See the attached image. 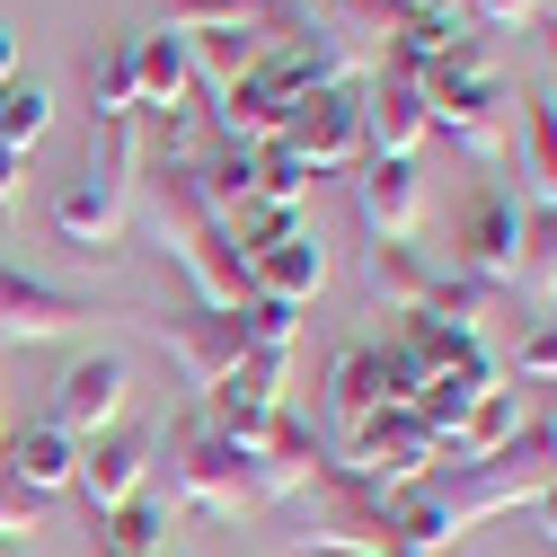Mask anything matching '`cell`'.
Wrapping results in <instances>:
<instances>
[{
    "mask_svg": "<svg viewBox=\"0 0 557 557\" xmlns=\"http://www.w3.org/2000/svg\"><path fill=\"white\" fill-rule=\"evenodd\" d=\"M248 293L284 301V310H310V301L327 293V248H319V231H301V239H284V248H265V257H248Z\"/></svg>",
    "mask_w": 557,
    "mask_h": 557,
    "instance_id": "cell-18",
    "label": "cell"
},
{
    "mask_svg": "<svg viewBox=\"0 0 557 557\" xmlns=\"http://www.w3.org/2000/svg\"><path fill=\"white\" fill-rule=\"evenodd\" d=\"M425 89V115H434V133L460 151V160H478V169H496L505 160V81L496 72H469V81H416Z\"/></svg>",
    "mask_w": 557,
    "mask_h": 557,
    "instance_id": "cell-6",
    "label": "cell"
},
{
    "mask_svg": "<svg viewBox=\"0 0 557 557\" xmlns=\"http://www.w3.org/2000/svg\"><path fill=\"white\" fill-rule=\"evenodd\" d=\"M389 18H434V10H460V0H381Z\"/></svg>",
    "mask_w": 557,
    "mask_h": 557,
    "instance_id": "cell-38",
    "label": "cell"
},
{
    "mask_svg": "<svg viewBox=\"0 0 557 557\" xmlns=\"http://www.w3.org/2000/svg\"><path fill=\"white\" fill-rule=\"evenodd\" d=\"M522 143H531V203H557V107H522Z\"/></svg>",
    "mask_w": 557,
    "mask_h": 557,
    "instance_id": "cell-31",
    "label": "cell"
},
{
    "mask_svg": "<svg viewBox=\"0 0 557 557\" xmlns=\"http://www.w3.org/2000/svg\"><path fill=\"white\" fill-rule=\"evenodd\" d=\"M213 107H222V133H231V151H265V143H284V115H293L301 98L284 89V72H274V62H257V72H248L239 89H222Z\"/></svg>",
    "mask_w": 557,
    "mask_h": 557,
    "instance_id": "cell-13",
    "label": "cell"
},
{
    "mask_svg": "<svg viewBox=\"0 0 557 557\" xmlns=\"http://www.w3.org/2000/svg\"><path fill=\"white\" fill-rule=\"evenodd\" d=\"M301 557H398L389 548V496L327 460L319 469V522L301 531Z\"/></svg>",
    "mask_w": 557,
    "mask_h": 557,
    "instance_id": "cell-3",
    "label": "cell"
},
{
    "mask_svg": "<svg viewBox=\"0 0 557 557\" xmlns=\"http://www.w3.org/2000/svg\"><path fill=\"white\" fill-rule=\"evenodd\" d=\"M531 522H540V540H548V548H557V478H548V486H540V505H531Z\"/></svg>",
    "mask_w": 557,
    "mask_h": 557,
    "instance_id": "cell-37",
    "label": "cell"
},
{
    "mask_svg": "<svg viewBox=\"0 0 557 557\" xmlns=\"http://www.w3.org/2000/svg\"><path fill=\"white\" fill-rule=\"evenodd\" d=\"M0 478H18L27 496H72V478H81V443L72 434H53V425H27L10 434V451H0Z\"/></svg>",
    "mask_w": 557,
    "mask_h": 557,
    "instance_id": "cell-19",
    "label": "cell"
},
{
    "mask_svg": "<svg viewBox=\"0 0 557 557\" xmlns=\"http://www.w3.org/2000/svg\"><path fill=\"white\" fill-rule=\"evenodd\" d=\"M169 513H177V505H160L151 486H143L133 505L98 513V540H107V557H169Z\"/></svg>",
    "mask_w": 557,
    "mask_h": 557,
    "instance_id": "cell-24",
    "label": "cell"
},
{
    "mask_svg": "<svg viewBox=\"0 0 557 557\" xmlns=\"http://www.w3.org/2000/svg\"><path fill=\"white\" fill-rule=\"evenodd\" d=\"M186 53H195V89L222 98V89H239L257 62L274 53V27H265V18H248V27H213V36H195Z\"/></svg>",
    "mask_w": 557,
    "mask_h": 557,
    "instance_id": "cell-21",
    "label": "cell"
},
{
    "mask_svg": "<svg viewBox=\"0 0 557 557\" xmlns=\"http://www.w3.org/2000/svg\"><path fill=\"white\" fill-rule=\"evenodd\" d=\"M89 319H98V301H89V293H62V284H45V274H27V265L0 257V336H10V345L81 336Z\"/></svg>",
    "mask_w": 557,
    "mask_h": 557,
    "instance_id": "cell-9",
    "label": "cell"
},
{
    "mask_svg": "<svg viewBox=\"0 0 557 557\" xmlns=\"http://www.w3.org/2000/svg\"><path fill=\"white\" fill-rule=\"evenodd\" d=\"M18 186H27V160H18V151H0V213L18 203Z\"/></svg>",
    "mask_w": 557,
    "mask_h": 557,
    "instance_id": "cell-36",
    "label": "cell"
},
{
    "mask_svg": "<svg viewBox=\"0 0 557 557\" xmlns=\"http://www.w3.org/2000/svg\"><path fill=\"white\" fill-rule=\"evenodd\" d=\"M425 133H434V115H425V89H416V81L389 72V81L363 89V143H372V160H416Z\"/></svg>",
    "mask_w": 557,
    "mask_h": 557,
    "instance_id": "cell-14",
    "label": "cell"
},
{
    "mask_svg": "<svg viewBox=\"0 0 557 557\" xmlns=\"http://www.w3.org/2000/svg\"><path fill=\"white\" fill-rule=\"evenodd\" d=\"M151 336L169 345V363H177L186 389H203V398H213L222 381H239V363H248V345H239V310H203V301H186V310H160Z\"/></svg>",
    "mask_w": 557,
    "mask_h": 557,
    "instance_id": "cell-7",
    "label": "cell"
},
{
    "mask_svg": "<svg viewBox=\"0 0 557 557\" xmlns=\"http://www.w3.org/2000/svg\"><path fill=\"white\" fill-rule=\"evenodd\" d=\"M0 451H10V425H0Z\"/></svg>",
    "mask_w": 557,
    "mask_h": 557,
    "instance_id": "cell-42",
    "label": "cell"
},
{
    "mask_svg": "<svg viewBox=\"0 0 557 557\" xmlns=\"http://www.w3.org/2000/svg\"><path fill=\"white\" fill-rule=\"evenodd\" d=\"M89 107H98V124H133L143 115V89H133V53L124 45L89 53Z\"/></svg>",
    "mask_w": 557,
    "mask_h": 557,
    "instance_id": "cell-26",
    "label": "cell"
},
{
    "mask_svg": "<svg viewBox=\"0 0 557 557\" xmlns=\"http://www.w3.org/2000/svg\"><path fill=\"white\" fill-rule=\"evenodd\" d=\"M336 469H345V478H363V486H381V496H398V486H425V478L443 469V443L416 425L407 407H381L372 425L336 451Z\"/></svg>",
    "mask_w": 557,
    "mask_h": 557,
    "instance_id": "cell-5",
    "label": "cell"
},
{
    "mask_svg": "<svg viewBox=\"0 0 557 557\" xmlns=\"http://www.w3.org/2000/svg\"><path fill=\"white\" fill-rule=\"evenodd\" d=\"M10 81H18V36L0 27V89H10Z\"/></svg>",
    "mask_w": 557,
    "mask_h": 557,
    "instance_id": "cell-39",
    "label": "cell"
},
{
    "mask_svg": "<svg viewBox=\"0 0 557 557\" xmlns=\"http://www.w3.org/2000/svg\"><path fill=\"white\" fill-rule=\"evenodd\" d=\"M540 434H548V460H557V407H548V416H540Z\"/></svg>",
    "mask_w": 557,
    "mask_h": 557,
    "instance_id": "cell-40",
    "label": "cell"
},
{
    "mask_svg": "<svg viewBox=\"0 0 557 557\" xmlns=\"http://www.w3.org/2000/svg\"><path fill=\"white\" fill-rule=\"evenodd\" d=\"M248 18H265L257 0H169V18H160V27L195 45V36H213V27H248Z\"/></svg>",
    "mask_w": 557,
    "mask_h": 557,
    "instance_id": "cell-30",
    "label": "cell"
},
{
    "mask_svg": "<svg viewBox=\"0 0 557 557\" xmlns=\"http://www.w3.org/2000/svg\"><path fill=\"white\" fill-rule=\"evenodd\" d=\"M124 407H133V372L115 355H81L72 372L53 381V416H45V425L72 434V443H98V434L124 425Z\"/></svg>",
    "mask_w": 557,
    "mask_h": 557,
    "instance_id": "cell-10",
    "label": "cell"
},
{
    "mask_svg": "<svg viewBox=\"0 0 557 557\" xmlns=\"http://www.w3.org/2000/svg\"><path fill=\"white\" fill-rule=\"evenodd\" d=\"M151 451H160V434H151V425H115V434L81 443V478H72V496H89V513L133 505V496L151 486Z\"/></svg>",
    "mask_w": 557,
    "mask_h": 557,
    "instance_id": "cell-11",
    "label": "cell"
},
{
    "mask_svg": "<svg viewBox=\"0 0 557 557\" xmlns=\"http://www.w3.org/2000/svg\"><path fill=\"white\" fill-rule=\"evenodd\" d=\"M513 434H522V398H513V389L496 381V389H486V398H478V407L460 416V434L443 443V460H496V451H505Z\"/></svg>",
    "mask_w": 557,
    "mask_h": 557,
    "instance_id": "cell-23",
    "label": "cell"
},
{
    "mask_svg": "<svg viewBox=\"0 0 557 557\" xmlns=\"http://www.w3.org/2000/svg\"><path fill=\"white\" fill-rule=\"evenodd\" d=\"M407 355L425 363L434 381H469V389H496V355H486L478 327H451V319H407Z\"/></svg>",
    "mask_w": 557,
    "mask_h": 557,
    "instance_id": "cell-16",
    "label": "cell"
},
{
    "mask_svg": "<svg viewBox=\"0 0 557 557\" xmlns=\"http://www.w3.org/2000/svg\"><path fill=\"white\" fill-rule=\"evenodd\" d=\"M301 231H310V222L293 213V203H248V213L231 222V248H239V265H248V257L284 248V239H301Z\"/></svg>",
    "mask_w": 557,
    "mask_h": 557,
    "instance_id": "cell-29",
    "label": "cell"
},
{
    "mask_svg": "<svg viewBox=\"0 0 557 557\" xmlns=\"http://www.w3.org/2000/svg\"><path fill=\"white\" fill-rule=\"evenodd\" d=\"M355 213H363L372 248H416V231H425V177H416V160H363Z\"/></svg>",
    "mask_w": 557,
    "mask_h": 557,
    "instance_id": "cell-12",
    "label": "cell"
},
{
    "mask_svg": "<svg viewBox=\"0 0 557 557\" xmlns=\"http://www.w3.org/2000/svg\"><path fill=\"white\" fill-rule=\"evenodd\" d=\"M319 469H327V451H319V434L301 425V416L284 407V425H274V443L248 460V486H257V505H284V496H301V486H319Z\"/></svg>",
    "mask_w": 557,
    "mask_h": 557,
    "instance_id": "cell-17",
    "label": "cell"
},
{
    "mask_svg": "<svg viewBox=\"0 0 557 557\" xmlns=\"http://www.w3.org/2000/svg\"><path fill=\"white\" fill-rule=\"evenodd\" d=\"M381 416V345H336L327 355V425L355 443Z\"/></svg>",
    "mask_w": 557,
    "mask_h": 557,
    "instance_id": "cell-20",
    "label": "cell"
},
{
    "mask_svg": "<svg viewBox=\"0 0 557 557\" xmlns=\"http://www.w3.org/2000/svg\"><path fill=\"white\" fill-rule=\"evenodd\" d=\"M160 451H169V505H186V513H213V522H239V513H257V486H248V460L213 434V416H186V425H169L160 434Z\"/></svg>",
    "mask_w": 557,
    "mask_h": 557,
    "instance_id": "cell-2",
    "label": "cell"
},
{
    "mask_svg": "<svg viewBox=\"0 0 557 557\" xmlns=\"http://www.w3.org/2000/svg\"><path fill=\"white\" fill-rule=\"evenodd\" d=\"M540 301H548V319H557V284H548V293H540Z\"/></svg>",
    "mask_w": 557,
    "mask_h": 557,
    "instance_id": "cell-41",
    "label": "cell"
},
{
    "mask_svg": "<svg viewBox=\"0 0 557 557\" xmlns=\"http://www.w3.org/2000/svg\"><path fill=\"white\" fill-rule=\"evenodd\" d=\"M257 203H293V213L310 203V169H301L284 143H265V151H257Z\"/></svg>",
    "mask_w": 557,
    "mask_h": 557,
    "instance_id": "cell-32",
    "label": "cell"
},
{
    "mask_svg": "<svg viewBox=\"0 0 557 557\" xmlns=\"http://www.w3.org/2000/svg\"><path fill=\"white\" fill-rule=\"evenodd\" d=\"M557 284V203H522V284L513 293H548Z\"/></svg>",
    "mask_w": 557,
    "mask_h": 557,
    "instance_id": "cell-27",
    "label": "cell"
},
{
    "mask_svg": "<svg viewBox=\"0 0 557 557\" xmlns=\"http://www.w3.org/2000/svg\"><path fill=\"white\" fill-rule=\"evenodd\" d=\"M293 336H301V310L265 301V293L239 301V345H248V355H293Z\"/></svg>",
    "mask_w": 557,
    "mask_h": 557,
    "instance_id": "cell-28",
    "label": "cell"
},
{
    "mask_svg": "<svg viewBox=\"0 0 557 557\" xmlns=\"http://www.w3.org/2000/svg\"><path fill=\"white\" fill-rule=\"evenodd\" d=\"M363 284H372L398 319H425V310H434V293H443V274L416 257V248H372V257H363Z\"/></svg>",
    "mask_w": 557,
    "mask_h": 557,
    "instance_id": "cell-22",
    "label": "cell"
},
{
    "mask_svg": "<svg viewBox=\"0 0 557 557\" xmlns=\"http://www.w3.org/2000/svg\"><path fill=\"white\" fill-rule=\"evenodd\" d=\"M460 18L469 27H522V18H548V0H469Z\"/></svg>",
    "mask_w": 557,
    "mask_h": 557,
    "instance_id": "cell-35",
    "label": "cell"
},
{
    "mask_svg": "<svg viewBox=\"0 0 557 557\" xmlns=\"http://www.w3.org/2000/svg\"><path fill=\"white\" fill-rule=\"evenodd\" d=\"M548 478H557L548 434H540V425H522V434H513L496 460H451V469H434L425 486H434V505H443L460 531H478L486 513H531Z\"/></svg>",
    "mask_w": 557,
    "mask_h": 557,
    "instance_id": "cell-1",
    "label": "cell"
},
{
    "mask_svg": "<svg viewBox=\"0 0 557 557\" xmlns=\"http://www.w3.org/2000/svg\"><path fill=\"white\" fill-rule=\"evenodd\" d=\"M363 89H372V81H355V89H310V98L284 115V151H293L310 177H336V169H363V160H372V143H363Z\"/></svg>",
    "mask_w": 557,
    "mask_h": 557,
    "instance_id": "cell-4",
    "label": "cell"
},
{
    "mask_svg": "<svg viewBox=\"0 0 557 557\" xmlns=\"http://www.w3.org/2000/svg\"><path fill=\"white\" fill-rule=\"evenodd\" d=\"M513 363H522V381H557V319H531L522 327V355Z\"/></svg>",
    "mask_w": 557,
    "mask_h": 557,
    "instance_id": "cell-34",
    "label": "cell"
},
{
    "mask_svg": "<svg viewBox=\"0 0 557 557\" xmlns=\"http://www.w3.org/2000/svg\"><path fill=\"white\" fill-rule=\"evenodd\" d=\"M27 531H45V496H27L18 478H0V540H27Z\"/></svg>",
    "mask_w": 557,
    "mask_h": 557,
    "instance_id": "cell-33",
    "label": "cell"
},
{
    "mask_svg": "<svg viewBox=\"0 0 557 557\" xmlns=\"http://www.w3.org/2000/svg\"><path fill=\"white\" fill-rule=\"evenodd\" d=\"M460 274L478 293H513L522 284V195L486 186L469 213H460Z\"/></svg>",
    "mask_w": 557,
    "mask_h": 557,
    "instance_id": "cell-8",
    "label": "cell"
},
{
    "mask_svg": "<svg viewBox=\"0 0 557 557\" xmlns=\"http://www.w3.org/2000/svg\"><path fill=\"white\" fill-rule=\"evenodd\" d=\"M124 53H133L143 115H186V98H195V53H186V36L151 27V36H124Z\"/></svg>",
    "mask_w": 557,
    "mask_h": 557,
    "instance_id": "cell-15",
    "label": "cell"
},
{
    "mask_svg": "<svg viewBox=\"0 0 557 557\" xmlns=\"http://www.w3.org/2000/svg\"><path fill=\"white\" fill-rule=\"evenodd\" d=\"M45 133H53V89L45 81H10V89H0V151L36 160Z\"/></svg>",
    "mask_w": 557,
    "mask_h": 557,
    "instance_id": "cell-25",
    "label": "cell"
}]
</instances>
